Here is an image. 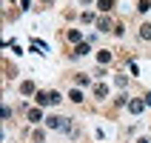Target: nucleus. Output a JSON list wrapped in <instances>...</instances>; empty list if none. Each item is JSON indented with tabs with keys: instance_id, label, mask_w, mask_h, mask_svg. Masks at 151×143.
Here are the masks:
<instances>
[{
	"instance_id": "20e7f679",
	"label": "nucleus",
	"mask_w": 151,
	"mask_h": 143,
	"mask_svg": "<svg viewBox=\"0 0 151 143\" xmlns=\"http://www.w3.org/2000/svg\"><path fill=\"white\" fill-rule=\"evenodd\" d=\"M83 54H88V43H86V40H83V43H77V49L71 52V57H83Z\"/></svg>"
},
{
	"instance_id": "ddd939ff",
	"label": "nucleus",
	"mask_w": 151,
	"mask_h": 143,
	"mask_svg": "<svg viewBox=\"0 0 151 143\" xmlns=\"http://www.w3.org/2000/svg\"><path fill=\"white\" fill-rule=\"evenodd\" d=\"M68 97H71V100H74V103H80V100H83V92H80V89H74V92L68 94Z\"/></svg>"
},
{
	"instance_id": "4468645a",
	"label": "nucleus",
	"mask_w": 151,
	"mask_h": 143,
	"mask_svg": "<svg viewBox=\"0 0 151 143\" xmlns=\"http://www.w3.org/2000/svg\"><path fill=\"white\" fill-rule=\"evenodd\" d=\"M137 9H140V12H148V9H151V0H140V3H137Z\"/></svg>"
},
{
	"instance_id": "6e6552de",
	"label": "nucleus",
	"mask_w": 151,
	"mask_h": 143,
	"mask_svg": "<svg viewBox=\"0 0 151 143\" xmlns=\"http://www.w3.org/2000/svg\"><path fill=\"white\" fill-rule=\"evenodd\" d=\"M97 29H100V32H109V29H111V20H109V17H100V20H97Z\"/></svg>"
},
{
	"instance_id": "f03ea898",
	"label": "nucleus",
	"mask_w": 151,
	"mask_h": 143,
	"mask_svg": "<svg viewBox=\"0 0 151 143\" xmlns=\"http://www.w3.org/2000/svg\"><path fill=\"white\" fill-rule=\"evenodd\" d=\"M46 126L49 129H68V118H49Z\"/></svg>"
},
{
	"instance_id": "39448f33",
	"label": "nucleus",
	"mask_w": 151,
	"mask_h": 143,
	"mask_svg": "<svg viewBox=\"0 0 151 143\" xmlns=\"http://www.w3.org/2000/svg\"><path fill=\"white\" fill-rule=\"evenodd\" d=\"M97 9L100 12H111L114 9V0H97Z\"/></svg>"
},
{
	"instance_id": "7ed1b4c3",
	"label": "nucleus",
	"mask_w": 151,
	"mask_h": 143,
	"mask_svg": "<svg viewBox=\"0 0 151 143\" xmlns=\"http://www.w3.org/2000/svg\"><path fill=\"white\" fill-rule=\"evenodd\" d=\"M143 109H145V100H128V112L131 115H140Z\"/></svg>"
},
{
	"instance_id": "423d86ee",
	"label": "nucleus",
	"mask_w": 151,
	"mask_h": 143,
	"mask_svg": "<svg viewBox=\"0 0 151 143\" xmlns=\"http://www.w3.org/2000/svg\"><path fill=\"white\" fill-rule=\"evenodd\" d=\"M140 37H143V40H151V23H143V26H140Z\"/></svg>"
},
{
	"instance_id": "9d476101",
	"label": "nucleus",
	"mask_w": 151,
	"mask_h": 143,
	"mask_svg": "<svg viewBox=\"0 0 151 143\" xmlns=\"http://www.w3.org/2000/svg\"><path fill=\"white\" fill-rule=\"evenodd\" d=\"M20 92H23V94H34V83H32V80H26V83L20 86Z\"/></svg>"
},
{
	"instance_id": "2eb2a0df",
	"label": "nucleus",
	"mask_w": 151,
	"mask_h": 143,
	"mask_svg": "<svg viewBox=\"0 0 151 143\" xmlns=\"http://www.w3.org/2000/svg\"><path fill=\"white\" fill-rule=\"evenodd\" d=\"M77 83H80V86H88V75H77Z\"/></svg>"
},
{
	"instance_id": "f257e3e1",
	"label": "nucleus",
	"mask_w": 151,
	"mask_h": 143,
	"mask_svg": "<svg viewBox=\"0 0 151 143\" xmlns=\"http://www.w3.org/2000/svg\"><path fill=\"white\" fill-rule=\"evenodd\" d=\"M51 103H60L57 92H37V106H51Z\"/></svg>"
},
{
	"instance_id": "dca6fc26",
	"label": "nucleus",
	"mask_w": 151,
	"mask_h": 143,
	"mask_svg": "<svg viewBox=\"0 0 151 143\" xmlns=\"http://www.w3.org/2000/svg\"><path fill=\"white\" fill-rule=\"evenodd\" d=\"M145 106H151V92H148V94H145Z\"/></svg>"
},
{
	"instance_id": "1a4fd4ad",
	"label": "nucleus",
	"mask_w": 151,
	"mask_h": 143,
	"mask_svg": "<svg viewBox=\"0 0 151 143\" xmlns=\"http://www.w3.org/2000/svg\"><path fill=\"white\" fill-rule=\"evenodd\" d=\"M29 120H32V123H37V120H43V112H40V106L29 112Z\"/></svg>"
},
{
	"instance_id": "f8f14e48",
	"label": "nucleus",
	"mask_w": 151,
	"mask_h": 143,
	"mask_svg": "<svg viewBox=\"0 0 151 143\" xmlns=\"http://www.w3.org/2000/svg\"><path fill=\"white\" fill-rule=\"evenodd\" d=\"M97 60H100V63H111V52H100Z\"/></svg>"
},
{
	"instance_id": "0eeeda50",
	"label": "nucleus",
	"mask_w": 151,
	"mask_h": 143,
	"mask_svg": "<svg viewBox=\"0 0 151 143\" xmlns=\"http://www.w3.org/2000/svg\"><path fill=\"white\" fill-rule=\"evenodd\" d=\"M94 94H97V97H109V86L97 83V86H94Z\"/></svg>"
},
{
	"instance_id": "9b49d317",
	"label": "nucleus",
	"mask_w": 151,
	"mask_h": 143,
	"mask_svg": "<svg viewBox=\"0 0 151 143\" xmlns=\"http://www.w3.org/2000/svg\"><path fill=\"white\" fill-rule=\"evenodd\" d=\"M68 40H71V43H80V40H83V34L77 32V29H71V32H68Z\"/></svg>"
}]
</instances>
